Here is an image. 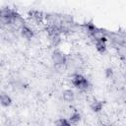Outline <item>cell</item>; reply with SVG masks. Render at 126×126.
<instances>
[{
    "mask_svg": "<svg viewBox=\"0 0 126 126\" xmlns=\"http://www.w3.org/2000/svg\"><path fill=\"white\" fill-rule=\"evenodd\" d=\"M105 42H106V37L102 38V39H99V40H96L95 41V47L97 49V51L99 52H104L105 49H106V45H105Z\"/></svg>",
    "mask_w": 126,
    "mask_h": 126,
    "instance_id": "5",
    "label": "cell"
},
{
    "mask_svg": "<svg viewBox=\"0 0 126 126\" xmlns=\"http://www.w3.org/2000/svg\"><path fill=\"white\" fill-rule=\"evenodd\" d=\"M75 97V94H74V92L71 91V90H65L63 92V99L66 101V102H71L73 101Z\"/></svg>",
    "mask_w": 126,
    "mask_h": 126,
    "instance_id": "6",
    "label": "cell"
},
{
    "mask_svg": "<svg viewBox=\"0 0 126 126\" xmlns=\"http://www.w3.org/2000/svg\"><path fill=\"white\" fill-rule=\"evenodd\" d=\"M80 118H81V116H80V114L78 113V112H74V113H72L71 115H70V122L71 123H77L79 120H80Z\"/></svg>",
    "mask_w": 126,
    "mask_h": 126,
    "instance_id": "10",
    "label": "cell"
},
{
    "mask_svg": "<svg viewBox=\"0 0 126 126\" xmlns=\"http://www.w3.org/2000/svg\"><path fill=\"white\" fill-rule=\"evenodd\" d=\"M70 121H67L65 118H60L57 122H56V124L57 125H70Z\"/></svg>",
    "mask_w": 126,
    "mask_h": 126,
    "instance_id": "11",
    "label": "cell"
},
{
    "mask_svg": "<svg viewBox=\"0 0 126 126\" xmlns=\"http://www.w3.org/2000/svg\"><path fill=\"white\" fill-rule=\"evenodd\" d=\"M21 34H22L23 37H25V38H27V39H31V38L33 36L32 31L29 27H27V26H24V27L21 29Z\"/></svg>",
    "mask_w": 126,
    "mask_h": 126,
    "instance_id": "4",
    "label": "cell"
},
{
    "mask_svg": "<svg viewBox=\"0 0 126 126\" xmlns=\"http://www.w3.org/2000/svg\"><path fill=\"white\" fill-rule=\"evenodd\" d=\"M72 84L74 87H76L80 91H86L89 88V81L84 76H82L81 74H76L73 77Z\"/></svg>",
    "mask_w": 126,
    "mask_h": 126,
    "instance_id": "1",
    "label": "cell"
},
{
    "mask_svg": "<svg viewBox=\"0 0 126 126\" xmlns=\"http://www.w3.org/2000/svg\"><path fill=\"white\" fill-rule=\"evenodd\" d=\"M0 101H1V104H2L3 106H9V105L11 104V102H12L11 97H10L7 94H5V93H1Z\"/></svg>",
    "mask_w": 126,
    "mask_h": 126,
    "instance_id": "7",
    "label": "cell"
},
{
    "mask_svg": "<svg viewBox=\"0 0 126 126\" xmlns=\"http://www.w3.org/2000/svg\"><path fill=\"white\" fill-rule=\"evenodd\" d=\"M52 60L55 64V66L58 67H63L66 63H67V59L64 56V54H62L60 51H54L52 54Z\"/></svg>",
    "mask_w": 126,
    "mask_h": 126,
    "instance_id": "2",
    "label": "cell"
},
{
    "mask_svg": "<svg viewBox=\"0 0 126 126\" xmlns=\"http://www.w3.org/2000/svg\"><path fill=\"white\" fill-rule=\"evenodd\" d=\"M116 50H117V53H118L119 57L126 62V46L121 44V43H117Z\"/></svg>",
    "mask_w": 126,
    "mask_h": 126,
    "instance_id": "3",
    "label": "cell"
},
{
    "mask_svg": "<svg viewBox=\"0 0 126 126\" xmlns=\"http://www.w3.org/2000/svg\"><path fill=\"white\" fill-rule=\"evenodd\" d=\"M30 15H31V17L32 18V19H34L35 21H37V22H39V21H41V19H42V13L41 12H39V11H32V12H30Z\"/></svg>",
    "mask_w": 126,
    "mask_h": 126,
    "instance_id": "9",
    "label": "cell"
},
{
    "mask_svg": "<svg viewBox=\"0 0 126 126\" xmlns=\"http://www.w3.org/2000/svg\"><path fill=\"white\" fill-rule=\"evenodd\" d=\"M91 108L94 111H100L102 108V103L96 99H93L91 102Z\"/></svg>",
    "mask_w": 126,
    "mask_h": 126,
    "instance_id": "8",
    "label": "cell"
},
{
    "mask_svg": "<svg viewBox=\"0 0 126 126\" xmlns=\"http://www.w3.org/2000/svg\"><path fill=\"white\" fill-rule=\"evenodd\" d=\"M106 75H107V77H110L112 75V70L111 69H107L106 70Z\"/></svg>",
    "mask_w": 126,
    "mask_h": 126,
    "instance_id": "12",
    "label": "cell"
}]
</instances>
